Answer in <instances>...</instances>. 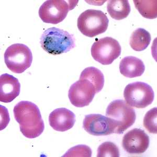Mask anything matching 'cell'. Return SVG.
Listing matches in <instances>:
<instances>
[{"mask_svg": "<svg viewBox=\"0 0 157 157\" xmlns=\"http://www.w3.org/2000/svg\"><path fill=\"white\" fill-rule=\"evenodd\" d=\"M14 115L20 124V130L25 137L33 139L43 133L45 125L39 108L35 104L23 101L15 106Z\"/></svg>", "mask_w": 157, "mask_h": 157, "instance_id": "obj_1", "label": "cell"}, {"mask_svg": "<svg viewBox=\"0 0 157 157\" xmlns=\"http://www.w3.org/2000/svg\"><path fill=\"white\" fill-rule=\"evenodd\" d=\"M40 43L42 48L52 55L66 53L75 47L73 35L56 27L45 30L41 35Z\"/></svg>", "mask_w": 157, "mask_h": 157, "instance_id": "obj_2", "label": "cell"}, {"mask_svg": "<svg viewBox=\"0 0 157 157\" xmlns=\"http://www.w3.org/2000/svg\"><path fill=\"white\" fill-rule=\"evenodd\" d=\"M106 116L116 125L114 133L123 134L131 127L136 119L135 111L124 100H116L109 104L106 111Z\"/></svg>", "mask_w": 157, "mask_h": 157, "instance_id": "obj_3", "label": "cell"}, {"mask_svg": "<svg viewBox=\"0 0 157 157\" xmlns=\"http://www.w3.org/2000/svg\"><path fill=\"white\" fill-rule=\"evenodd\" d=\"M109 20L102 11L87 10L82 13L78 18V27L83 35L89 37L105 32Z\"/></svg>", "mask_w": 157, "mask_h": 157, "instance_id": "obj_4", "label": "cell"}, {"mask_svg": "<svg viewBox=\"0 0 157 157\" xmlns=\"http://www.w3.org/2000/svg\"><path fill=\"white\" fill-rule=\"evenodd\" d=\"M4 61L11 71L15 73H23L32 64V52L26 45L15 44L6 50Z\"/></svg>", "mask_w": 157, "mask_h": 157, "instance_id": "obj_5", "label": "cell"}, {"mask_svg": "<svg viewBox=\"0 0 157 157\" xmlns=\"http://www.w3.org/2000/svg\"><path fill=\"white\" fill-rule=\"evenodd\" d=\"M125 101L132 107L144 109L153 102L154 91L151 86L146 83L136 82L128 84L124 90Z\"/></svg>", "mask_w": 157, "mask_h": 157, "instance_id": "obj_6", "label": "cell"}, {"mask_svg": "<svg viewBox=\"0 0 157 157\" xmlns=\"http://www.w3.org/2000/svg\"><path fill=\"white\" fill-rule=\"evenodd\" d=\"M91 52L95 60L103 65H109L121 55V48L117 40L106 37L95 41Z\"/></svg>", "mask_w": 157, "mask_h": 157, "instance_id": "obj_7", "label": "cell"}, {"mask_svg": "<svg viewBox=\"0 0 157 157\" xmlns=\"http://www.w3.org/2000/svg\"><path fill=\"white\" fill-rule=\"evenodd\" d=\"M64 0H49L44 2L40 7L39 16L46 23L57 24L66 17L70 10L75 5Z\"/></svg>", "mask_w": 157, "mask_h": 157, "instance_id": "obj_8", "label": "cell"}, {"mask_svg": "<svg viewBox=\"0 0 157 157\" xmlns=\"http://www.w3.org/2000/svg\"><path fill=\"white\" fill-rule=\"evenodd\" d=\"M95 94V89L92 83L85 78H80L70 86L68 97L73 106L83 107L91 103Z\"/></svg>", "mask_w": 157, "mask_h": 157, "instance_id": "obj_9", "label": "cell"}, {"mask_svg": "<svg viewBox=\"0 0 157 157\" xmlns=\"http://www.w3.org/2000/svg\"><path fill=\"white\" fill-rule=\"evenodd\" d=\"M83 127L86 132L93 136H107L114 133L116 125L106 116L101 114L86 115Z\"/></svg>", "mask_w": 157, "mask_h": 157, "instance_id": "obj_10", "label": "cell"}, {"mask_svg": "<svg viewBox=\"0 0 157 157\" xmlns=\"http://www.w3.org/2000/svg\"><path fill=\"white\" fill-rule=\"evenodd\" d=\"M148 135L141 129L134 128L125 134L122 140L124 149L130 154H141L145 152L149 146Z\"/></svg>", "mask_w": 157, "mask_h": 157, "instance_id": "obj_11", "label": "cell"}, {"mask_svg": "<svg viewBox=\"0 0 157 157\" xmlns=\"http://www.w3.org/2000/svg\"><path fill=\"white\" fill-rule=\"evenodd\" d=\"M51 127L58 132H66L73 127L75 123V115L66 108H59L52 111L49 116Z\"/></svg>", "mask_w": 157, "mask_h": 157, "instance_id": "obj_12", "label": "cell"}, {"mask_svg": "<svg viewBox=\"0 0 157 157\" xmlns=\"http://www.w3.org/2000/svg\"><path fill=\"white\" fill-rule=\"evenodd\" d=\"M21 85L17 78L9 74H3L0 77V101L10 103L18 97Z\"/></svg>", "mask_w": 157, "mask_h": 157, "instance_id": "obj_13", "label": "cell"}, {"mask_svg": "<svg viewBox=\"0 0 157 157\" xmlns=\"http://www.w3.org/2000/svg\"><path fill=\"white\" fill-rule=\"evenodd\" d=\"M120 70L122 75L129 78L140 77L145 72V64L141 59L128 56L124 58L121 61Z\"/></svg>", "mask_w": 157, "mask_h": 157, "instance_id": "obj_14", "label": "cell"}, {"mask_svg": "<svg viewBox=\"0 0 157 157\" xmlns=\"http://www.w3.org/2000/svg\"><path fill=\"white\" fill-rule=\"evenodd\" d=\"M107 10L112 18L121 20L128 16L131 9L127 0H111L108 2Z\"/></svg>", "mask_w": 157, "mask_h": 157, "instance_id": "obj_15", "label": "cell"}, {"mask_svg": "<svg viewBox=\"0 0 157 157\" xmlns=\"http://www.w3.org/2000/svg\"><path fill=\"white\" fill-rule=\"evenodd\" d=\"M151 40L150 33L145 29L139 28L134 31L131 35L129 44L133 50L141 52L148 47Z\"/></svg>", "mask_w": 157, "mask_h": 157, "instance_id": "obj_16", "label": "cell"}, {"mask_svg": "<svg viewBox=\"0 0 157 157\" xmlns=\"http://www.w3.org/2000/svg\"><path fill=\"white\" fill-rule=\"evenodd\" d=\"M80 78H85L93 84L96 93L100 92L103 88L104 77L100 70L93 67L86 68L81 73Z\"/></svg>", "mask_w": 157, "mask_h": 157, "instance_id": "obj_17", "label": "cell"}, {"mask_svg": "<svg viewBox=\"0 0 157 157\" xmlns=\"http://www.w3.org/2000/svg\"><path fill=\"white\" fill-rule=\"evenodd\" d=\"M135 6L140 14L145 18L154 19L157 16V1H134Z\"/></svg>", "mask_w": 157, "mask_h": 157, "instance_id": "obj_18", "label": "cell"}, {"mask_svg": "<svg viewBox=\"0 0 157 157\" xmlns=\"http://www.w3.org/2000/svg\"><path fill=\"white\" fill-rule=\"evenodd\" d=\"M97 157H120L119 149L114 143L110 141H106L103 143L98 147Z\"/></svg>", "mask_w": 157, "mask_h": 157, "instance_id": "obj_19", "label": "cell"}, {"mask_svg": "<svg viewBox=\"0 0 157 157\" xmlns=\"http://www.w3.org/2000/svg\"><path fill=\"white\" fill-rule=\"evenodd\" d=\"M157 107L150 109L147 113L144 118V126L149 132L157 134Z\"/></svg>", "mask_w": 157, "mask_h": 157, "instance_id": "obj_20", "label": "cell"}, {"mask_svg": "<svg viewBox=\"0 0 157 157\" xmlns=\"http://www.w3.org/2000/svg\"><path fill=\"white\" fill-rule=\"evenodd\" d=\"M92 156V150L86 145H78L70 148L63 157H88Z\"/></svg>", "mask_w": 157, "mask_h": 157, "instance_id": "obj_21", "label": "cell"}]
</instances>
